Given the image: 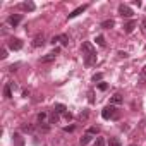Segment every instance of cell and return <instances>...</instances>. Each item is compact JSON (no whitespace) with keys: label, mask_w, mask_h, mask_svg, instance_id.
Returning <instances> with one entry per match:
<instances>
[{"label":"cell","mask_w":146,"mask_h":146,"mask_svg":"<svg viewBox=\"0 0 146 146\" xmlns=\"http://www.w3.org/2000/svg\"><path fill=\"white\" fill-rule=\"evenodd\" d=\"M81 50H83V55H90V53H96V52H95V48H93V45H91L90 41H84V43H83V48H81Z\"/></svg>","instance_id":"7"},{"label":"cell","mask_w":146,"mask_h":146,"mask_svg":"<svg viewBox=\"0 0 146 146\" xmlns=\"http://www.w3.org/2000/svg\"><path fill=\"white\" fill-rule=\"evenodd\" d=\"M100 26H102L103 29H112V28L115 26V21H113V19H107V21H103Z\"/></svg>","instance_id":"11"},{"label":"cell","mask_w":146,"mask_h":146,"mask_svg":"<svg viewBox=\"0 0 146 146\" xmlns=\"http://www.w3.org/2000/svg\"><path fill=\"white\" fill-rule=\"evenodd\" d=\"M91 139H93V136L86 132V134H84V136H83V137L79 139V144H81V146H86V144H88V143H90Z\"/></svg>","instance_id":"16"},{"label":"cell","mask_w":146,"mask_h":146,"mask_svg":"<svg viewBox=\"0 0 146 146\" xmlns=\"http://www.w3.org/2000/svg\"><path fill=\"white\" fill-rule=\"evenodd\" d=\"M38 127H40V131H41V132H48V131H50V125H48V124H45V122H43V125L40 124Z\"/></svg>","instance_id":"26"},{"label":"cell","mask_w":146,"mask_h":146,"mask_svg":"<svg viewBox=\"0 0 146 146\" xmlns=\"http://www.w3.org/2000/svg\"><path fill=\"white\" fill-rule=\"evenodd\" d=\"M119 57H122V58H127V57H129V53H127V52H119Z\"/></svg>","instance_id":"33"},{"label":"cell","mask_w":146,"mask_h":146,"mask_svg":"<svg viewBox=\"0 0 146 146\" xmlns=\"http://www.w3.org/2000/svg\"><path fill=\"white\" fill-rule=\"evenodd\" d=\"M53 110H55L57 113H65V112H67V107H65L64 103H55V105H53Z\"/></svg>","instance_id":"14"},{"label":"cell","mask_w":146,"mask_h":146,"mask_svg":"<svg viewBox=\"0 0 146 146\" xmlns=\"http://www.w3.org/2000/svg\"><path fill=\"white\" fill-rule=\"evenodd\" d=\"M84 64H86V65H93V64H96V53L84 55Z\"/></svg>","instance_id":"9"},{"label":"cell","mask_w":146,"mask_h":146,"mask_svg":"<svg viewBox=\"0 0 146 146\" xmlns=\"http://www.w3.org/2000/svg\"><path fill=\"white\" fill-rule=\"evenodd\" d=\"M43 45H45V38H43V36H36V38L33 40V46H35V48L43 46Z\"/></svg>","instance_id":"15"},{"label":"cell","mask_w":146,"mask_h":146,"mask_svg":"<svg viewBox=\"0 0 146 146\" xmlns=\"http://www.w3.org/2000/svg\"><path fill=\"white\" fill-rule=\"evenodd\" d=\"M88 117H90V113H88V112L84 110V112H81V113H79V117H78V119H79V120L83 122V120H88Z\"/></svg>","instance_id":"25"},{"label":"cell","mask_w":146,"mask_h":146,"mask_svg":"<svg viewBox=\"0 0 146 146\" xmlns=\"http://www.w3.org/2000/svg\"><path fill=\"white\" fill-rule=\"evenodd\" d=\"M95 146H107V141H105V137H96V141H95Z\"/></svg>","instance_id":"23"},{"label":"cell","mask_w":146,"mask_h":146,"mask_svg":"<svg viewBox=\"0 0 146 146\" xmlns=\"http://www.w3.org/2000/svg\"><path fill=\"white\" fill-rule=\"evenodd\" d=\"M57 53H58V48H55L53 52H50V53H46L45 57H41V58H40V62H41V64H48V62H53V60H55V57H57Z\"/></svg>","instance_id":"4"},{"label":"cell","mask_w":146,"mask_h":146,"mask_svg":"<svg viewBox=\"0 0 146 146\" xmlns=\"http://www.w3.org/2000/svg\"><path fill=\"white\" fill-rule=\"evenodd\" d=\"M45 119H46V113H45V112L38 113V122H40V124H43V122H45Z\"/></svg>","instance_id":"27"},{"label":"cell","mask_w":146,"mask_h":146,"mask_svg":"<svg viewBox=\"0 0 146 146\" xmlns=\"http://www.w3.org/2000/svg\"><path fill=\"white\" fill-rule=\"evenodd\" d=\"M58 38H60L62 46H69V36L67 35H58Z\"/></svg>","instance_id":"18"},{"label":"cell","mask_w":146,"mask_h":146,"mask_svg":"<svg viewBox=\"0 0 146 146\" xmlns=\"http://www.w3.org/2000/svg\"><path fill=\"white\" fill-rule=\"evenodd\" d=\"M95 41H96V45H100V46H105V45H107V43H105V38H103L102 35H100V36H96V38H95Z\"/></svg>","instance_id":"22"},{"label":"cell","mask_w":146,"mask_h":146,"mask_svg":"<svg viewBox=\"0 0 146 146\" xmlns=\"http://www.w3.org/2000/svg\"><path fill=\"white\" fill-rule=\"evenodd\" d=\"M102 117L105 120H108V119H119V112H117V108L113 105H108V107H105L102 110Z\"/></svg>","instance_id":"1"},{"label":"cell","mask_w":146,"mask_h":146,"mask_svg":"<svg viewBox=\"0 0 146 146\" xmlns=\"http://www.w3.org/2000/svg\"><path fill=\"white\" fill-rule=\"evenodd\" d=\"M21 21H23V16H21V14H12V16H9V17H7V23H9L12 28H16Z\"/></svg>","instance_id":"5"},{"label":"cell","mask_w":146,"mask_h":146,"mask_svg":"<svg viewBox=\"0 0 146 146\" xmlns=\"http://www.w3.org/2000/svg\"><path fill=\"white\" fill-rule=\"evenodd\" d=\"M64 131L65 132H72V131H74V125H67V127H64Z\"/></svg>","instance_id":"32"},{"label":"cell","mask_w":146,"mask_h":146,"mask_svg":"<svg viewBox=\"0 0 146 146\" xmlns=\"http://www.w3.org/2000/svg\"><path fill=\"white\" fill-rule=\"evenodd\" d=\"M58 41H60V38H58V36H53V38H52V43H53V45H55V43H58Z\"/></svg>","instance_id":"35"},{"label":"cell","mask_w":146,"mask_h":146,"mask_svg":"<svg viewBox=\"0 0 146 146\" xmlns=\"http://www.w3.org/2000/svg\"><path fill=\"white\" fill-rule=\"evenodd\" d=\"M107 88H108V84H107V83H100V84H98V90H100V91H105Z\"/></svg>","instance_id":"29"},{"label":"cell","mask_w":146,"mask_h":146,"mask_svg":"<svg viewBox=\"0 0 146 146\" xmlns=\"http://www.w3.org/2000/svg\"><path fill=\"white\" fill-rule=\"evenodd\" d=\"M134 28H136V21L132 19V21H129L127 24H124V31L125 33H132L134 31Z\"/></svg>","instance_id":"12"},{"label":"cell","mask_w":146,"mask_h":146,"mask_svg":"<svg viewBox=\"0 0 146 146\" xmlns=\"http://www.w3.org/2000/svg\"><path fill=\"white\" fill-rule=\"evenodd\" d=\"M131 146H137V144H131Z\"/></svg>","instance_id":"39"},{"label":"cell","mask_w":146,"mask_h":146,"mask_svg":"<svg viewBox=\"0 0 146 146\" xmlns=\"http://www.w3.org/2000/svg\"><path fill=\"white\" fill-rule=\"evenodd\" d=\"M108 146H122V143H120L119 137H112V139L108 141Z\"/></svg>","instance_id":"20"},{"label":"cell","mask_w":146,"mask_h":146,"mask_svg":"<svg viewBox=\"0 0 146 146\" xmlns=\"http://www.w3.org/2000/svg\"><path fill=\"white\" fill-rule=\"evenodd\" d=\"M17 67H19V64H14V65H11V67H9V70H11V72H14V70H17Z\"/></svg>","instance_id":"34"},{"label":"cell","mask_w":146,"mask_h":146,"mask_svg":"<svg viewBox=\"0 0 146 146\" xmlns=\"http://www.w3.org/2000/svg\"><path fill=\"white\" fill-rule=\"evenodd\" d=\"M12 141H14V146H24V139L19 134H14L12 136Z\"/></svg>","instance_id":"17"},{"label":"cell","mask_w":146,"mask_h":146,"mask_svg":"<svg viewBox=\"0 0 146 146\" xmlns=\"http://www.w3.org/2000/svg\"><path fill=\"white\" fill-rule=\"evenodd\" d=\"M119 14L122 16V17H132V9L129 7V5H125V4H120L119 5Z\"/></svg>","instance_id":"2"},{"label":"cell","mask_w":146,"mask_h":146,"mask_svg":"<svg viewBox=\"0 0 146 146\" xmlns=\"http://www.w3.org/2000/svg\"><path fill=\"white\" fill-rule=\"evenodd\" d=\"M86 9H88V4H83V5L76 7V9L72 11V12H70V14H69L67 17H69V19H72V17H78V16H79V14H83V12H84Z\"/></svg>","instance_id":"6"},{"label":"cell","mask_w":146,"mask_h":146,"mask_svg":"<svg viewBox=\"0 0 146 146\" xmlns=\"http://www.w3.org/2000/svg\"><path fill=\"white\" fill-rule=\"evenodd\" d=\"M64 117H65V120H72V113H70V112H65Z\"/></svg>","instance_id":"31"},{"label":"cell","mask_w":146,"mask_h":146,"mask_svg":"<svg viewBox=\"0 0 146 146\" xmlns=\"http://www.w3.org/2000/svg\"><path fill=\"white\" fill-rule=\"evenodd\" d=\"M95 102V98H93V91H90V103H93Z\"/></svg>","instance_id":"36"},{"label":"cell","mask_w":146,"mask_h":146,"mask_svg":"<svg viewBox=\"0 0 146 146\" xmlns=\"http://www.w3.org/2000/svg\"><path fill=\"white\" fill-rule=\"evenodd\" d=\"M55 122H58V113L53 110V112L50 113V124H55Z\"/></svg>","instance_id":"21"},{"label":"cell","mask_w":146,"mask_h":146,"mask_svg":"<svg viewBox=\"0 0 146 146\" xmlns=\"http://www.w3.org/2000/svg\"><path fill=\"white\" fill-rule=\"evenodd\" d=\"M141 26H143V29L146 31V19H143V23H141Z\"/></svg>","instance_id":"37"},{"label":"cell","mask_w":146,"mask_h":146,"mask_svg":"<svg viewBox=\"0 0 146 146\" xmlns=\"http://www.w3.org/2000/svg\"><path fill=\"white\" fill-rule=\"evenodd\" d=\"M102 79H103V74H102V72H98V74H95V76L91 78L93 83H98V81H102Z\"/></svg>","instance_id":"24"},{"label":"cell","mask_w":146,"mask_h":146,"mask_svg":"<svg viewBox=\"0 0 146 146\" xmlns=\"http://www.w3.org/2000/svg\"><path fill=\"white\" fill-rule=\"evenodd\" d=\"M19 9L31 12V11H35V4H33V2H23V4H19Z\"/></svg>","instance_id":"8"},{"label":"cell","mask_w":146,"mask_h":146,"mask_svg":"<svg viewBox=\"0 0 146 146\" xmlns=\"http://www.w3.org/2000/svg\"><path fill=\"white\" fill-rule=\"evenodd\" d=\"M88 134H91V136H93V134H98V127H95V125L90 127V129H88Z\"/></svg>","instance_id":"28"},{"label":"cell","mask_w":146,"mask_h":146,"mask_svg":"<svg viewBox=\"0 0 146 146\" xmlns=\"http://www.w3.org/2000/svg\"><path fill=\"white\" fill-rule=\"evenodd\" d=\"M4 96L9 100V98H12V86H11V83H7L5 86H4Z\"/></svg>","instance_id":"13"},{"label":"cell","mask_w":146,"mask_h":146,"mask_svg":"<svg viewBox=\"0 0 146 146\" xmlns=\"http://www.w3.org/2000/svg\"><path fill=\"white\" fill-rule=\"evenodd\" d=\"M124 102V98H122V95L120 93H115L112 98H110V105H120Z\"/></svg>","instance_id":"10"},{"label":"cell","mask_w":146,"mask_h":146,"mask_svg":"<svg viewBox=\"0 0 146 146\" xmlns=\"http://www.w3.org/2000/svg\"><path fill=\"white\" fill-rule=\"evenodd\" d=\"M9 48L14 50V52H17V50L23 48V41H21L19 38H11V40H9Z\"/></svg>","instance_id":"3"},{"label":"cell","mask_w":146,"mask_h":146,"mask_svg":"<svg viewBox=\"0 0 146 146\" xmlns=\"http://www.w3.org/2000/svg\"><path fill=\"white\" fill-rule=\"evenodd\" d=\"M143 74H144V76H146V65H144V67H143Z\"/></svg>","instance_id":"38"},{"label":"cell","mask_w":146,"mask_h":146,"mask_svg":"<svg viewBox=\"0 0 146 146\" xmlns=\"http://www.w3.org/2000/svg\"><path fill=\"white\" fill-rule=\"evenodd\" d=\"M21 129H23L24 132H33V131H35V125H31V124H23Z\"/></svg>","instance_id":"19"},{"label":"cell","mask_w":146,"mask_h":146,"mask_svg":"<svg viewBox=\"0 0 146 146\" xmlns=\"http://www.w3.org/2000/svg\"><path fill=\"white\" fill-rule=\"evenodd\" d=\"M0 58H7V50H5V48L0 50Z\"/></svg>","instance_id":"30"}]
</instances>
